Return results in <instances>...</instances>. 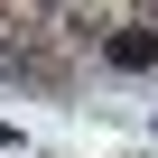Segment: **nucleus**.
Returning a JSON list of instances; mask_svg holds the SVG:
<instances>
[{
  "label": "nucleus",
  "instance_id": "1",
  "mask_svg": "<svg viewBox=\"0 0 158 158\" xmlns=\"http://www.w3.org/2000/svg\"><path fill=\"white\" fill-rule=\"evenodd\" d=\"M102 65H112V74H149V65H158V28H149V19H112V28H102Z\"/></svg>",
  "mask_w": 158,
  "mask_h": 158
}]
</instances>
